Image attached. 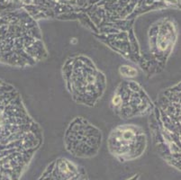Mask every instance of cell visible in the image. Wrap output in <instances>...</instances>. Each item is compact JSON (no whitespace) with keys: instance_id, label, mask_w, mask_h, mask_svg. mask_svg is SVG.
<instances>
[{"instance_id":"6da1fadb","label":"cell","mask_w":181,"mask_h":180,"mask_svg":"<svg viewBox=\"0 0 181 180\" xmlns=\"http://www.w3.org/2000/svg\"><path fill=\"white\" fill-rule=\"evenodd\" d=\"M43 142L19 90L0 79V180H16Z\"/></svg>"},{"instance_id":"7a4b0ae2","label":"cell","mask_w":181,"mask_h":180,"mask_svg":"<svg viewBox=\"0 0 181 180\" xmlns=\"http://www.w3.org/2000/svg\"><path fill=\"white\" fill-rule=\"evenodd\" d=\"M48 58V49L35 21L26 14H0V64L26 69Z\"/></svg>"},{"instance_id":"3957f363","label":"cell","mask_w":181,"mask_h":180,"mask_svg":"<svg viewBox=\"0 0 181 180\" xmlns=\"http://www.w3.org/2000/svg\"><path fill=\"white\" fill-rule=\"evenodd\" d=\"M180 82L163 89L149 114V127L156 149L178 169L180 166Z\"/></svg>"},{"instance_id":"277c9868","label":"cell","mask_w":181,"mask_h":180,"mask_svg":"<svg viewBox=\"0 0 181 180\" xmlns=\"http://www.w3.org/2000/svg\"><path fill=\"white\" fill-rule=\"evenodd\" d=\"M61 74L67 91L78 105L94 107L106 93V76L85 54L67 58L62 65Z\"/></svg>"},{"instance_id":"5b68a950","label":"cell","mask_w":181,"mask_h":180,"mask_svg":"<svg viewBox=\"0 0 181 180\" xmlns=\"http://www.w3.org/2000/svg\"><path fill=\"white\" fill-rule=\"evenodd\" d=\"M179 32L171 20H162L153 24L148 32V52L143 54V70L153 77L161 72L172 54Z\"/></svg>"},{"instance_id":"8992f818","label":"cell","mask_w":181,"mask_h":180,"mask_svg":"<svg viewBox=\"0 0 181 180\" xmlns=\"http://www.w3.org/2000/svg\"><path fill=\"white\" fill-rule=\"evenodd\" d=\"M153 105L144 88L131 79H124L118 84L110 101L112 112L121 120L149 115Z\"/></svg>"},{"instance_id":"52a82bcc","label":"cell","mask_w":181,"mask_h":180,"mask_svg":"<svg viewBox=\"0 0 181 180\" xmlns=\"http://www.w3.org/2000/svg\"><path fill=\"white\" fill-rule=\"evenodd\" d=\"M102 142V131L83 116L73 118L63 136L66 151L78 158L95 157L100 150Z\"/></svg>"},{"instance_id":"ba28073f","label":"cell","mask_w":181,"mask_h":180,"mask_svg":"<svg viewBox=\"0 0 181 180\" xmlns=\"http://www.w3.org/2000/svg\"><path fill=\"white\" fill-rule=\"evenodd\" d=\"M148 137L136 124H121L115 127L107 138L109 152L122 162L140 158L146 151Z\"/></svg>"},{"instance_id":"9c48e42d","label":"cell","mask_w":181,"mask_h":180,"mask_svg":"<svg viewBox=\"0 0 181 180\" xmlns=\"http://www.w3.org/2000/svg\"><path fill=\"white\" fill-rule=\"evenodd\" d=\"M119 73L120 75L124 78L125 79H131V78H133L135 77H137L138 75V70L136 68L133 67V66H130V65H127V64H124V65H122L119 67Z\"/></svg>"}]
</instances>
